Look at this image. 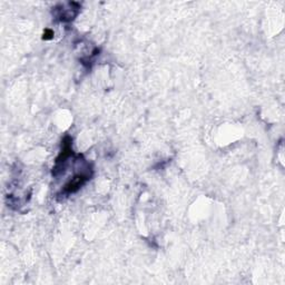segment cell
<instances>
[{"label": "cell", "mask_w": 285, "mask_h": 285, "mask_svg": "<svg viewBox=\"0 0 285 285\" xmlns=\"http://www.w3.org/2000/svg\"><path fill=\"white\" fill-rule=\"evenodd\" d=\"M89 177H91V175H89V173L76 175V176L74 177V178H72V181H70L68 183V184L65 186L64 193H66V194L75 193L76 190H79L80 187L83 186L85 184V183L88 181Z\"/></svg>", "instance_id": "cell-1"}]
</instances>
